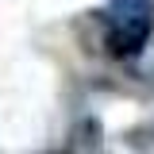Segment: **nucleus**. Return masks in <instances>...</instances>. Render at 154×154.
I'll return each instance as SVG.
<instances>
[{"label": "nucleus", "instance_id": "nucleus-1", "mask_svg": "<svg viewBox=\"0 0 154 154\" xmlns=\"http://www.w3.org/2000/svg\"><path fill=\"white\" fill-rule=\"evenodd\" d=\"M154 23L150 0H112L104 8V31H108V50L116 58H131L146 46Z\"/></svg>", "mask_w": 154, "mask_h": 154}]
</instances>
